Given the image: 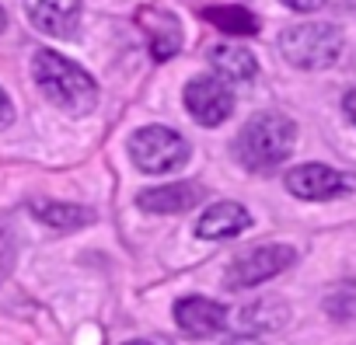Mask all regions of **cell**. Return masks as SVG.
I'll list each match as a JSON object with an SVG mask.
<instances>
[{
  "mask_svg": "<svg viewBox=\"0 0 356 345\" xmlns=\"http://www.w3.org/2000/svg\"><path fill=\"white\" fill-rule=\"evenodd\" d=\"M297 143V122L283 112H259L252 115L238 140H234V157L241 167H248L252 175H269L273 167H280Z\"/></svg>",
  "mask_w": 356,
  "mask_h": 345,
  "instance_id": "cell-1",
  "label": "cell"
},
{
  "mask_svg": "<svg viewBox=\"0 0 356 345\" xmlns=\"http://www.w3.org/2000/svg\"><path fill=\"white\" fill-rule=\"evenodd\" d=\"M32 77H35L39 91L56 108H63L67 115H88L98 105V84H95V77L84 67H77L74 60H67V56H60L53 49H39L35 53Z\"/></svg>",
  "mask_w": 356,
  "mask_h": 345,
  "instance_id": "cell-2",
  "label": "cell"
},
{
  "mask_svg": "<svg viewBox=\"0 0 356 345\" xmlns=\"http://www.w3.org/2000/svg\"><path fill=\"white\" fill-rule=\"evenodd\" d=\"M280 53L297 70H325L342 53V32L328 22H304L290 25L280 35Z\"/></svg>",
  "mask_w": 356,
  "mask_h": 345,
  "instance_id": "cell-3",
  "label": "cell"
},
{
  "mask_svg": "<svg viewBox=\"0 0 356 345\" xmlns=\"http://www.w3.org/2000/svg\"><path fill=\"white\" fill-rule=\"evenodd\" d=\"M129 153H133V164L147 171V175H171V171L189 164L193 146L168 126H143L133 133Z\"/></svg>",
  "mask_w": 356,
  "mask_h": 345,
  "instance_id": "cell-4",
  "label": "cell"
},
{
  "mask_svg": "<svg viewBox=\"0 0 356 345\" xmlns=\"http://www.w3.org/2000/svg\"><path fill=\"white\" fill-rule=\"evenodd\" d=\"M293 262H297V251L290 244H262V248H252L248 255L234 258L224 283H227V289H252V286H262L273 276L286 272Z\"/></svg>",
  "mask_w": 356,
  "mask_h": 345,
  "instance_id": "cell-5",
  "label": "cell"
},
{
  "mask_svg": "<svg viewBox=\"0 0 356 345\" xmlns=\"http://www.w3.org/2000/svg\"><path fill=\"white\" fill-rule=\"evenodd\" d=\"M283 185L290 196H297L304 203H325V199L349 196L356 189V178L346 175V171L328 167V164H300V167L286 171Z\"/></svg>",
  "mask_w": 356,
  "mask_h": 345,
  "instance_id": "cell-6",
  "label": "cell"
},
{
  "mask_svg": "<svg viewBox=\"0 0 356 345\" xmlns=\"http://www.w3.org/2000/svg\"><path fill=\"white\" fill-rule=\"evenodd\" d=\"M186 108L200 126H220L224 119H231L234 112V94L227 87L224 77H193L186 87Z\"/></svg>",
  "mask_w": 356,
  "mask_h": 345,
  "instance_id": "cell-7",
  "label": "cell"
},
{
  "mask_svg": "<svg viewBox=\"0 0 356 345\" xmlns=\"http://www.w3.org/2000/svg\"><path fill=\"white\" fill-rule=\"evenodd\" d=\"M175 324L189 338H213L227 328V307L210 296H182L175 300Z\"/></svg>",
  "mask_w": 356,
  "mask_h": 345,
  "instance_id": "cell-8",
  "label": "cell"
},
{
  "mask_svg": "<svg viewBox=\"0 0 356 345\" xmlns=\"http://www.w3.org/2000/svg\"><path fill=\"white\" fill-rule=\"evenodd\" d=\"M29 22L53 39H70L81 25V0H25Z\"/></svg>",
  "mask_w": 356,
  "mask_h": 345,
  "instance_id": "cell-9",
  "label": "cell"
},
{
  "mask_svg": "<svg viewBox=\"0 0 356 345\" xmlns=\"http://www.w3.org/2000/svg\"><path fill=\"white\" fill-rule=\"evenodd\" d=\"M207 196V189L200 182H171V185H157V189H143L136 196V206L147 213H182L200 206Z\"/></svg>",
  "mask_w": 356,
  "mask_h": 345,
  "instance_id": "cell-10",
  "label": "cell"
},
{
  "mask_svg": "<svg viewBox=\"0 0 356 345\" xmlns=\"http://www.w3.org/2000/svg\"><path fill=\"white\" fill-rule=\"evenodd\" d=\"M248 224H252L248 210H245L241 203H231V199H227V203L210 206V210L200 217L196 234H200L203 241H227V237H238Z\"/></svg>",
  "mask_w": 356,
  "mask_h": 345,
  "instance_id": "cell-11",
  "label": "cell"
},
{
  "mask_svg": "<svg viewBox=\"0 0 356 345\" xmlns=\"http://www.w3.org/2000/svg\"><path fill=\"white\" fill-rule=\"evenodd\" d=\"M143 11L147 15H140V25L150 35V56L157 63H164L182 49V28H178V22L168 11H150V8H143Z\"/></svg>",
  "mask_w": 356,
  "mask_h": 345,
  "instance_id": "cell-12",
  "label": "cell"
},
{
  "mask_svg": "<svg viewBox=\"0 0 356 345\" xmlns=\"http://www.w3.org/2000/svg\"><path fill=\"white\" fill-rule=\"evenodd\" d=\"M207 60L213 63L217 77H224V81H252V77L259 74V63H255L252 49H245V46H238V42L213 46V49L207 53Z\"/></svg>",
  "mask_w": 356,
  "mask_h": 345,
  "instance_id": "cell-13",
  "label": "cell"
},
{
  "mask_svg": "<svg viewBox=\"0 0 356 345\" xmlns=\"http://www.w3.org/2000/svg\"><path fill=\"white\" fill-rule=\"evenodd\" d=\"M32 217L53 230H81L88 224H95V213L74 203H32Z\"/></svg>",
  "mask_w": 356,
  "mask_h": 345,
  "instance_id": "cell-14",
  "label": "cell"
},
{
  "mask_svg": "<svg viewBox=\"0 0 356 345\" xmlns=\"http://www.w3.org/2000/svg\"><path fill=\"white\" fill-rule=\"evenodd\" d=\"M286 317H290L286 303H283V300H269V296H266V300H255V303L241 307L238 324H241V331H245V335H259V331H273V328H280Z\"/></svg>",
  "mask_w": 356,
  "mask_h": 345,
  "instance_id": "cell-15",
  "label": "cell"
},
{
  "mask_svg": "<svg viewBox=\"0 0 356 345\" xmlns=\"http://www.w3.org/2000/svg\"><path fill=\"white\" fill-rule=\"evenodd\" d=\"M203 18L227 35H255L259 32V18L245 8H207Z\"/></svg>",
  "mask_w": 356,
  "mask_h": 345,
  "instance_id": "cell-16",
  "label": "cell"
},
{
  "mask_svg": "<svg viewBox=\"0 0 356 345\" xmlns=\"http://www.w3.org/2000/svg\"><path fill=\"white\" fill-rule=\"evenodd\" d=\"M325 310H328L332 317H339V321H353V317H356V293H349V289L332 293V296L325 300Z\"/></svg>",
  "mask_w": 356,
  "mask_h": 345,
  "instance_id": "cell-17",
  "label": "cell"
},
{
  "mask_svg": "<svg viewBox=\"0 0 356 345\" xmlns=\"http://www.w3.org/2000/svg\"><path fill=\"white\" fill-rule=\"evenodd\" d=\"M11 265H15V237H11V230L0 227V283L11 272Z\"/></svg>",
  "mask_w": 356,
  "mask_h": 345,
  "instance_id": "cell-18",
  "label": "cell"
},
{
  "mask_svg": "<svg viewBox=\"0 0 356 345\" xmlns=\"http://www.w3.org/2000/svg\"><path fill=\"white\" fill-rule=\"evenodd\" d=\"M11 119H15V105H11V98L4 91H0V129H4Z\"/></svg>",
  "mask_w": 356,
  "mask_h": 345,
  "instance_id": "cell-19",
  "label": "cell"
},
{
  "mask_svg": "<svg viewBox=\"0 0 356 345\" xmlns=\"http://www.w3.org/2000/svg\"><path fill=\"white\" fill-rule=\"evenodd\" d=\"M283 4H286L290 11H318L325 0H283Z\"/></svg>",
  "mask_w": 356,
  "mask_h": 345,
  "instance_id": "cell-20",
  "label": "cell"
},
{
  "mask_svg": "<svg viewBox=\"0 0 356 345\" xmlns=\"http://www.w3.org/2000/svg\"><path fill=\"white\" fill-rule=\"evenodd\" d=\"M342 112H346V115H349V122L356 126V87H353V91L342 98Z\"/></svg>",
  "mask_w": 356,
  "mask_h": 345,
  "instance_id": "cell-21",
  "label": "cell"
},
{
  "mask_svg": "<svg viewBox=\"0 0 356 345\" xmlns=\"http://www.w3.org/2000/svg\"><path fill=\"white\" fill-rule=\"evenodd\" d=\"M227 345H262V342H259L255 335H234V338H231Z\"/></svg>",
  "mask_w": 356,
  "mask_h": 345,
  "instance_id": "cell-22",
  "label": "cell"
},
{
  "mask_svg": "<svg viewBox=\"0 0 356 345\" xmlns=\"http://www.w3.org/2000/svg\"><path fill=\"white\" fill-rule=\"evenodd\" d=\"M126 345H171V342H157V338H133V342H126Z\"/></svg>",
  "mask_w": 356,
  "mask_h": 345,
  "instance_id": "cell-23",
  "label": "cell"
},
{
  "mask_svg": "<svg viewBox=\"0 0 356 345\" xmlns=\"http://www.w3.org/2000/svg\"><path fill=\"white\" fill-rule=\"evenodd\" d=\"M4 28H8V11L0 8V32H4Z\"/></svg>",
  "mask_w": 356,
  "mask_h": 345,
  "instance_id": "cell-24",
  "label": "cell"
}]
</instances>
